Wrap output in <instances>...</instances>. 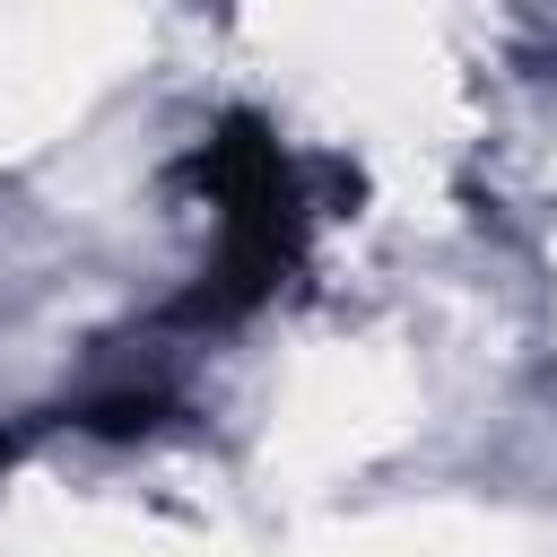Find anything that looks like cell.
I'll list each match as a JSON object with an SVG mask.
<instances>
[{
	"instance_id": "1",
	"label": "cell",
	"mask_w": 557,
	"mask_h": 557,
	"mask_svg": "<svg viewBox=\"0 0 557 557\" xmlns=\"http://www.w3.org/2000/svg\"><path fill=\"white\" fill-rule=\"evenodd\" d=\"M200 183L218 200V270L183 313H244L252 296H270V278L296 261L305 209L287 191V157L261 139V122H226L200 148Z\"/></svg>"
},
{
	"instance_id": "2",
	"label": "cell",
	"mask_w": 557,
	"mask_h": 557,
	"mask_svg": "<svg viewBox=\"0 0 557 557\" xmlns=\"http://www.w3.org/2000/svg\"><path fill=\"white\" fill-rule=\"evenodd\" d=\"M0 470H9V435H0Z\"/></svg>"
}]
</instances>
